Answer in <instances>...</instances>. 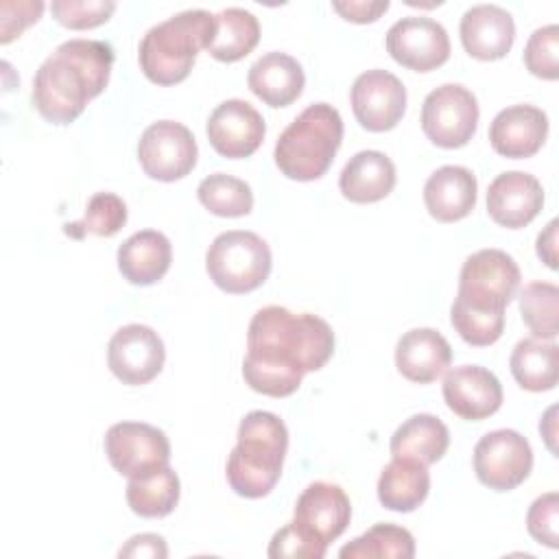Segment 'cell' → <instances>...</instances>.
<instances>
[{
	"instance_id": "6da1fadb",
	"label": "cell",
	"mask_w": 559,
	"mask_h": 559,
	"mask_svg": "<svg viewBox=\"0 0 559 559\" xmlns=\"http://www.w3.org/2000/svg\"><path fill=\"white\" fill-rule=\"evenodd\" d=\"M334 354L330 323L310 312L284 306L260 308L247 330L245 382L269 397H288L308 371H319Z\"/></svg>"
},
{
	"instance_id": "7a4b0ae2",
	"label": "cell",
	"mask_w": 559,
	"mask_h": 559,
	"mask_svg": "<svg viewBox=\"0 0 559 559\" xmlns=\"http://www.w3.org/2000/svg\"><path fill=\"white\" fill-rule=\"evenodd\" d=\"M114 50L100 39H68L37 68L31 100L52 124L74 122L109 83Z\"/></svg>"
},
{
	"instance_id": "3957f363",
	"label": "cell",
	"mask_w": 559,
	"mask_h": 559,
	"mask_svg": "<svg viewBox=\"0 0 559 559\" xmlns=\"http://www.w3.org/2000/svg\"><path fill=\"white\" fill-rule=\"evenodd\" d=\"M520 269L502 249L472 253L459 275L450 323L474 347L496 343L504 332V308L518 295Z\"/></svg>"
},
{
	"instance_id": "277c9868",
	"label": "cell",
	"mask_w": 559,
	"mask_h": 559,
	"mask_svg": "<svg viewBox=\"0 0 559 559\" xmlns=\"http://www.w3.org/2000/svg\"><path fill=\"white\" fill-rule=\"evenodd\" d=\"M236 448L227 459V483L242 498H264L282 476L288 450L286 424L269 411H251L238 424Z\"/></svg>"
},
{
	"instance_id": "5b68a950",
	"label": "cell",
	"mask_w": 559,
	"mask_h": 559,
	"mask_svg": "<svg viewBox=\"0 0 559 559\" xmlns=\"http://www.w3.org/2000/svg\"><path fill=\"white\" fill-rule=\"evenodd\" d=\"M216 33V15L205 9H188L151 26L140 41L138 61L155 85L181 83L199 50H207Z\"/></svg>"
},
{
	"instance_id": "8992f818",
	"label": "cell",
	"mask_w": 559,
	"mask_h": 559,
	"mask_svg": "<svg viewBox=\"0 0 559 559\" xmlns=\"http://www.w3.org/2000/svg\"><path fill=\"white\" fill-rule=\"evenodd\" d=\"M343 142V118L328 103L308 105L277 138L275 166L295 181H314L328 173Z\"/></svg>"
},
{
	"instance_id": "52a82bcc",
	"label": "cell",
	"mask_w": 559,
	"mask_h": 559,
	"mask_svg": "<svg viewBox=\"0 0 559 559\" xmlns=\"http://www.w3.org/2000/svg\"><path fill=\"white\" fill-rule=\"evenodd\" d=\"M271 264L273 258L266 240L245 229L218 234L205 253L210 280L229 295L260 288L271 273Z\"/></svg>"
},
{
	"instance_id": "ba28073f",
	"label": "cell",
	"mask_w": 559,
	"mask_h": 559,
	"mask_svg": "<svg viewBox=\"0 0 559 559\" xmlns=\"http://www.w3.org/2000/svg\"><path fill=\"white\" fill-rule=\"evenodd\" d=\"M478 127V100L459 83L435 87L421 103V131L441 148L465 146Z\"/></svg>"
},
{
	"instance_id": "9c48e42d",
	"label": "cell",
	"mask_w": 559,
	"mask_h": 559,
	"mask_svg": "<svg viewBox=\"0 0 559 559\" xmlns=\"http://www.w3.org/2000/svg\"><path fill=\"white\" fill-rule=\"evenodd\" d=\"M105 454L111 467L127 476H148L170 461V441L157 426L144 421H118L105 432Z\"/></svg>"
},
{
	"instance_id": "30bf717a",
	"label": "cell",
	"mask_w": 559,
	"mask_h": 559,
	"mask_svg": "<svg viewBox=\"0 0 559 559\" xmlns=\"http://www.w3.org/2000/svg\"><path fill=\"white\" fill-rule=\"evenodd\" d=\"M533 469V450L518 430L500 428L483 435L474 445L476 478L493 491H511Z\"/></svg>"
},
{
	"instance_id": "8fae6325",
	"label": "cell",
	"mask_w": 559,
	"mask_h": 559,
	"mask_svg": "<svg viewBox=\"0 0 559 559\" xmlns=\"http://www.w3.org/2000/svg\"><path fill=\"white\" fill-rule=\"evenodd\" d=\"M199 148L192 131L175 120L148 124L138 142V162L142 170L157 181H177L197 166Z\"/></svg>"
},
{
	"instance_id": "7c38bea8",
	"label": "cell",
	"mask_w": 559,
	"mask_h": 559,
	"mask_svg": "<svg viewBox=\"0 0 559 559\" xmlns=\"http://www.w3.org/2000/svg\"><path fill=\"white\" fill-rule=\"evenodd\" d=\"M164 360V341L148 325L129 323L109 338L107 365L122 384L142 386L151 382L162 371Z\"/></svg>"
},
{
	"instance_id": "4fadbf2b",
	"label": "cell",
	"mask_w": 559,
	"mask_h": 559,
	"mask_svg": "<svg viewBox=\"0 0 559 559\" xmlns=\"http://www.w3.org/2000/svg\"><path fill=\"white\" fill-rule=\"evenodd\" d=\"M386 52L400 66L415 72H430L450 57L448 31L432 17L406 15L386 31Z\"/></svg>"
},
{
	"instance_id": "5bb4252c",
	"label": "cell",
	"mask_w": 559,
	"mask_h": 559,
	"mask_svg": "<svg viewBox=\"0 0 559 559\" xmlns=\"http://www.w3.org/2000/svg\"><path fill=\"white\" fill-rule=\"evenodd\" d=\"M352 111L367 131L382 133L393 129L406 111V87L389 70H367L352 85Z\"/></svg>"
},
{
	"instance_id": "9a60e30c",
	"label": "cell",
	"mask_w": 559,
	"mask_h": 559,
	"mask_svg": "<svg viewBox=\"0 0 559 559\" xmlns=\"http://www.w3.org/2000/svg\"><path fill=\"white\" fill-rule=\"evenodd\" d=\"M349 520L352 502L347 493L334 483L314 480L295 502V526L323 548H328L330 542L345 533Z\"/></svg>"
},
{
	"instance_id": "2e32d148",
	"label": "cell",
	"mask_w": 559,
	"mask_h": 559,
	"mask_svg": "<svg viewBox=\"0 0 559 559\" xmlns=\"http://www.w3.org/2000/svg\"><path fill=\"white\" fill-rule=\"evenodd\" d=\"M205 133L214 151L229 159L253 155L264 135L266 122L262 114L242 98H229L214 107L207 118Z\"/></svg>"
},
{
	"instance_id": "e0dca14e",
	"label": "cell",
	"mask_w": 559,
	"mask_h": 559,
	"mask_svg": "<svg viewBox=\"0 0 559 559\" xmlns=\"http://www.w3.org/2000/svg\"><path fill=\"white\" fill-rule=\"evenodd\" d=\"M443 400L448 408L467 421H480L502 406L500 380L480 365H461L443 378Z\"/></svg>"
},
{
	"instance_id": "ac0fdd59",
	"label": "cell",
	"mask_w": 559,
	"mask_h": 559,
	"mask_svg": "<svg viewBox=\"0 0 559 559\" xmlns=\"http://www.w3.org/2000/svg\"><path fill=\"white\" fill-rule=\"evenodd\" d=\"M544 207V190L537 177L522 170L500 173L487 188V212L507 229L528 225Z\"/></svg>"
},
{
	"instance_id": "d6986e66",
	"label": "cell",
	"mask_w": 559,
	"mask_h": 559,
	"mask_svg": "<svg viewBox=\"0 0 559 559\" xmlns=\"http://www.w3.org/2000/svg\"><path fill=\"white\" fill-rule=\"evenodd\" d=\"M548 116L535 105H511L489 124L491 148L509 159L533 157L546 142Z\"/></svg>"
},
{
	"instance_id": "ffe728a7",
	"label": "cell",
	"mask_w": 559,
	"mask_h": 559,
	"mask_svg": "<svg viewBox=\"0 0 559 559\" xmlns=\"http://www.w3.org/2000/svg\"><path fill=\"white\" fill-rule=\"evenodd\" d=\"M465 52L480 61L502 59L515 39L511 13L498 4H476L467 9L459 24Z\"/></svg>"
},
{
	"instance_id": "44dd1931",
	"label": "cell",
	"mask_w": 559,
	"mask_h": 559,
	"mask_svg": "<svg viewBox=\"0 0 559 559\" xmlns=\"http://www.w3.org/2000/svg\"><path fill=\"white\" fill-rule=\"evenodd\" d=\"M452 360V347L443 334L432 328H413L395 345L397 371L417 384L435 382Z\"/></svg>"
},
{
	"instance_id": "7402d4cb",
	"label": "cell",
	"mask_w": 559,
	"mask_h": 559,
	"mask_svg": "<svg viewBox=\"0 0 559 559\" xmlns=\"http://www.w3.org/2000/svg\"><path fill=\"white\" fill-rule=\"evenodd\" d=\"M476 175L465 166H441L424 183V203L439 223L465 218L476 205Z\"/></svg>"
},
{
	"instance_id": "603a6c76",
	"label": "cell",
	"mask_w": 559,
	"mask_h": 559,
	"mask_svg": "<svg viewBox=\"0 0 559 559\" xmlns=\"http://www.w3.org/2000/svg\"><path fill=\"white\" fill-rule=\"evenodd\" d=\"M247 85L269 107H288L301 96L306 76L295 57L273 50L253 61L247 74Z\"/></svg>"
},
{
	"instance_id": "cb8c5ba5",
	"label": "cell",
	"mask_w": 559,
	"mask_h": 559,
	"mask_svg": "<svg viewBox=\"0 0 559 559\" xmlns=\"http://www.w3.org/2000/svg\"><path fill=\"white\" fill-rule=\"evenodd\" d=\"M170 240L157 229L135 231L118 247V271L135 286H151L159 282L170 269Z\"/></svg>"
},
{
	"instance_id": "d4e9b609",
	"label": "cell",
	"mask_w": 559,
	"mask_h": 559,
	"mask_svg": "<svg viewBox=\"0 0 559 559\" xmlns=\"http://www.w3.org/2000/svg\"><path fill=\"white\" fill-rule=\"evenodd\" d=\"M395 164L382 151H358L338 177L341 194L352 203H376L395 188Z\"/></svg>"
},
{
	"instance_id": "484cf974",
	"label": "cell",
	"mask_w": 559,
	"mask_h": 559,
	"mask_svg": "<svg viewBox=\"0 0 559 559\" xmlns=\"http://www.w3.org/2000/svg\"><path fill=\"white\" fill-rule=\"evenodd\" d=\"M430 491L428 465L413 459L393 456L378 478V500L384 509L408 513L415 511Z\"/></svg>"
},
{
	"instance_id": "4316f807",
	"label": "cell",
	"mask_w": 559,
	"mask_h": 559,
	"mask_svg": "<svg viewBox=\"0 0 559 559\" xmlns=\"http://www.w3.org/2000/svg\"><path fill=\"white\" fill-rule=\"evenodd\" d=\"M448 445H450L448 426L430 413L411 415L404 424L397 426L389 443L393 456L413 459L424 465L437 463L445 454Z\"/></svg>"
},
{
	"instance_id": "83f0119b",
	"label": "cell",
	"mask_w": 559,
	"mask_h": 559,
	"mask_svg": "<svg viewBox=\"0 0 559 559\" xmlns=\"http://www.w3.org/2000/svg\"><path fill=\"white\" fill-rule=\"evenodd\" d=\"M509 369L522 389L533 393L550 391L559 378V347L535 336L522 338L511 352Z\"/></svg>"
},
{
	"instance_id": "f1b7e54d",
	"label": "cell",
	"mask_w": 559,
	"mask_h": 559,
	"mask_svg": "<svg viewBox=\"0 0 559 559\" xmlns=\"http://www.w3.org/2000/svg\"><path fill=\"white\" fill-rule=\"evenodd\" d=\"M260 41L258 17L240 7H227L216 13V33L207 52L223 63H234L247 57Z\"/></svg>"
},
{
	"instance_id": "f546056e",
	"label": "cell",
	"mask_w": 559,
	"mask_h": 559,
	"mask_svg": "<svg viewBox=\"0 0 559 559\" xmlns=\"http://www.w3.org/2000/svg\"><path fill=\"white\" fill-rule=\"evenodd\" d=\"M127 504L140 518H164L173 513L181 496V483L177 472L168 465L140 478H129L127 483Z\"/></svg>"
},
{
	"instance_id": "4dcf8cb0",
	"label": "cell",
	"mask_w": 559,
	"mask_h": 559,
	"mask_svg": "<svg viewBox=\"0 0 559 559\" xmlns=\"http://www.w3.org/2000/svg\"><path fill=\"white\" fill-rule=\"evenodd\" d=\"M343 559H411L415 557L413 535L395 524H373L367 533L352 539L338 550Z\"/></svg>"
},
{
	"instance_id": "1f68e13d",
	"label": "cell",
	"mask_w": 559,
	"mask_h": 559,
	"mask_svg": "<svg viewBox=\"0 0 559 559\" xmlns=\"http://www.w3.org/2000/svg\"><path fill=\"white\" fill-rule=\"evenodd\" d=\"M197 197L207 212L223 216V218L247 216L253 210L251 186L247 181L225 175V173L207 175L199 183Z\"/></svg>"
},
{
	"instance_id": "d6a6232c",
	"label": "cell",
	"mask_w": 559,
	"mask_h": 559,
	"mask_svg": "<svg viewBox=\"0 0 559 559\" xmlns=\"http://www.w3.org/2000/svg\"><path fill=\"white\" fill-rule=\"evenodd\" d=\"M520 312L535 338L552 341L559 332V288L550 282H531L520 293Z\"/></svg>"
},
{
	"instance_id": "836d02e7",
	"label": "cell",
	"mask_w": 559,
	"mask_h": 559,
	"mask_svg": "<svg viewBox=\"0 0 559 559\" xmlns=\"http://www.w3.org/2000/svg\"><path fill=\"white\" fill-rule=\"evenodd\" d=\"M127 214V203L118 194L96 192L94 197H90L83 218L76 223H68L63 231L76 240H83L87 234L109 238L124 227Z\"/></svg>"
},
{
	"instance_id": "e575fe53",
	"label": "cell",
	"mask_w": 559,
	"mask_h": 559,
	"mask_svg": "<svg viewBox=\"0 0 559 559\" xmlns=\"http://www.w3.org/2000/svg\"><path fill=\"white\" fill-rule=\"evenodd\" d=\"M524 66L533 76L555 81L559 76V26L535 28L524 46Z\"/></svg>"
},
{
	"instance_id": "d590c367",
	"label": "cell",
	"mask_w": 559,
	"mask_h": 559,
	"mask_svg": "<svg viewBox=\"0 0 559 559\" xmlns=\"http://www.w3.org/2000/svg\"><path fill=\"white\" fill-rule=\"evenodd\" d=\"M50 11L61 26L72 31H85V28H96L105 24L116 11V2L114 0H52Z\"/></svg>"
},
{
	"instance_id": "8d00e7d4",
	"label": "cell",
	"mask_w": 559,
	"mask_h": 559,
	"mask_svg": "<svg viewBox=\"0 0 559 559\" xmlns=\"http://www.w3.org/2000/svg\"><path fill=\"white\" fill-rule=\"evenodd\" d=\"M557 520H559V496L555 491H548L535 498L533 504L528 507V513H526L528 535L548 548H557L559 546Z\"/></svg>"
},
{
	"instance_id": "74e56055",
	"label": "cell",
	"mask_w": 559,
	"mask_h": 559,
	"mask_svg": "<svg viewBox=\"0 0 559 559\" xmlns=\"http://www.w3.org/2000/svg\"><path fill=\"white\" fill-rule=\"evenodd\" d=\"M325 555V548L317 542H312L304 531L295 526V522H288L282 526L269 544V557L271 559H321Z\"/></svg>"
},
{
	"instance_id": "f35d334b",
	"label": "cell",
	"mask_w": 559,
	"mask_h": 559,
	"mask_svg": "<svg viewBox=\"0 0 559 559\" xmlns=\"http://www.w3.org/2000/svg\"><path fill=\"white\" fill-rule=\"evenodd\" d=\"M44 2L26 0V2H0V44H9L20 37L24 28L35 24L41 17Z\"/></svg>"
},
{
	"instance_id": "ab89813d",
	"label": "cell",
	"mask_w": 559,
	"mask_h": 559,
	"mask_svg": "<svg viewBox=\"0 0 559 559\" xmlns=\"http://www.w3.org/2000/svg\"><path fill=\"white\" fill-rule=\"evenodd\" d=\"M120 557H131V559H142V557H148V559H164L168 557V548H166V542L162 535H155V533H140V535H133L131 539H127V544L118 550Z\"/></svg>"
},
{
	"instance_id": "60d3db41",
	"label": "cell",
	"mask_w": 559,
	"mask_h": 559,
	"mask_svg": "<svg viewBox=\"0 0 559 559\" xmlns=\"http://www.w3.org/2000/svg\"><path fill=\"white\" fill-rule=\"evenodd\" d=\"M332 9H334L336 13H341L347 22L367 24V22H376L382 13H386L389 0H376V2H367V0L332 2Z\"/></svg>"
},
{
	"instance_id": "b9f144b4",
	"label": "cell",
	"mask_w": 559,
	"mask_h": 559,
	"mask_svg": "<svg viewBox=\"0 0 559 559\" xmlns=\"http://www.w3.org/2000/svg\"><path fill=\"white\" fill-rule=\"evenodd\" d=\"M537 255L548 269H557V221L555 218L537 236Z\"/></svg>"
},
{
	"instance_id": "7bdbcfd3",
	"label": "cell",
	"mask_w": 559,
	"mask_h": 559,
	"mask_svg": "<svg viewBox=\"0 0 559 559\" xmlns=\"http://www.w3.org/2000/svg\"><path fill=\"white\" fill-rule=\"evenodd\" d=\"M555 411H557L555 406H552V408H548V424H550L548 428L539 424V430H542V435H544V439H546V443H548V448H550V452H552V454L557 452L555 441H552V439H555V419H552V417H555Z\"/></svg>"
}]
</instances>
